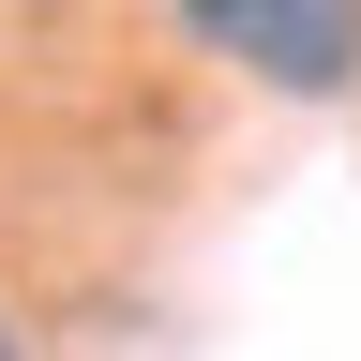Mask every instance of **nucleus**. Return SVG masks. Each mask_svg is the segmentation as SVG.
I'll return each instance as SVG.
<instances>
[{
	"mask_svg": "<svg viewBox=\"0 0 361 361\" xmlns=\"http://www.w3.org/2000/svg\"><path fill=\"white\" fill-rule=\"evenodd\" d=\"M180 30L256 90H346L361 75V0H180Z\"/></svg>",
	"mask_w": 361,
	"mask_h": 361,
	"instance_id": "1",
	"label": "nucleus"
},
{
	"mask_svg": "<svg viewBox=\"0 0 361 361\" xmlns=\"http://www.w3.org/2000/svg\"><path fill=\"white\" fill-rule=\"evenodd\" d=\"M0 361H30V346H16V331H0Z\"/></svg>",
	"mask_w": 361,
	"mask_h": 361,
	"instance_id": "2",
	"label": "nucleus"
}]
</instances>
